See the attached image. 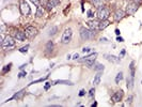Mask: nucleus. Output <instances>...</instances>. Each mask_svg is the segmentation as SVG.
Listing matches in <instances>:
<instances>
[{
  "instance_id": "bb28decb",
  "label": "nucleus",
  "mask_w": 142,
  "mask_h": 107,
  "mask_svg": "<svg viewBox=\"0 0 142 107\" xmlns=\"http://www.w3.org/2000/svg\"><path fill=\"white\" fill-rule=\"evenodd\" d=\"M52 47H54V44L52 42H48L47 43V46H46V49L48 51H52Z\"/></svg>"
},
{
  "instance_id": "7c9ffc66",
  "label": "nucleus",
  "mask_w": 142,
  "mask_h": 107,
  "mask_svg": "<svg viewBox=\"0 0 142 107\" xmlns=\"http://www.w3.org/2000/svg\"><path fill=\"white\" fill-rule=\"evenodd\" d=\"M30 1H31L33 4H35V6H40L41 0H30Z\"/></svg>"
},
{
  "instance_id": "f704fd0d",
  "label": "nucleus",
  "mask_w": 142,
  "mask_h": 107,
  "mask_svg": "<svg viewBox=\"0 0 142 107\" xmlns=\"http://www.w3.org/2000/svg\"><path fill=\"white\" fill-rule=\"evenodd\" d=\"M116 41H118V42H124L123 38H121V36H118V38H116Z\"/></svg>"
},
{
  "instance_id": "a19ab883",
  "label": "nucleus",
  "mask_w": 142,
  "mask_h": 107,
  "mask_svg": "<svg viewBox=\"0 0 142 107\" xmlns=\"http://www.w3.org/2000/svg\"><path fill=\"white\" fill-rule=\"evenodd\" d=\"M115 33H116V35H120V30H119V29H115Z\"/></svg>"
},
{
  "instance_id": "72a5a7b5",
  "label": "nucleus",
  "mask_w": 142,
  "mask_h": 107,
  "mask_svg": "<svg viewBox=\"0 0 142 107\" xmlns=\"http://www.w3.org/2000/svg\"><path fill=\"white\" fill-rule=\"evenodd\" d=\"M88 16L89 17H93V12H92V11H88Z\"/></svg>"
},
{
  "instance_id": "c9c22d12",
  "label": "nucleus",
  "mask_w": 142,
  "mask_h": 107,
  "mask_svg": "<svg viewBox=\"0 0 142 107\" xmlns=\"http://www.w3.org/2000/svg\"><path fill=\"white\" fill-rule=\"evenodd\" d=\"M94 92H95V89H91L90 90V96H93V95H94Z\"/></svg>"
},
{
  "instance_id": "aec40b11",
  "label": "nucleus",
  "mask_w": 142,
  "mask_h": 107,
  "mask_svg": "<svg viewBox=\"0 0 142 107\" xmlns=\"http://www.w3.org/2000/svg\"><path fill=\"white\" fill-rule=\"evenodd\" d=\"M134 87V77H128L127 78V88L128 89H131Z\"/></svg>"
},
{
  "instance_id": "7ed1b4c3",
  "label": "nucleus",
  "mask_w": 142,
  "mask_h": 107,
  "mask_svg": "<svg viewBox=\"0 0 142 107\" xmlns=\"http://www.w3.org/2000/svg\"><path fill=\"white\" fill-rule=\"evenodd\" d=\"M19 10H20V13H22V15H29L31 12L30 10V6H29V4L27 3L25 0H20L19 2Z\"/></svg>"
},
{
  "instance_id": "9b49d317",
  "label": "nucleus",
  "mask_w": 142,
  "mask_h": 107,
  "mask_svg": "<svg viewBox=\"0 0 142 107\" xmlns=\"http://www.w3.org/2000/svg\"><path fill=\"white\" fill-rule=\"evenodd\" d=\"M59 3H60V0H48V2H47V8L49 9V10H51L52 8L57 6Z\"/></svg>"
},
{
  "instance_id": "c85d7f7f",
  "label": "nucleus",
  "mask_w": 142,
  "mask_h": 107,
  "mask_svg": "<svg viewBox=\"0 0 142 107\" xmlns=\"http://www.w3.org/2000/svg\"><path fill=\"white\" fill-rule=\"evenodd\" d=\"M11 65H12V64H9V65H5V68H4V69H3V70H2V73H3V74H4V73H6V72H8V71H10V69H11Z\"/></svg>"
},
{
  "instance_id": "a211bd4d",
  "label": "nucleus",
  "mask_w": 142,
  "mask_h": 107,
  "mask_svg": "<svg viewBox=\"0 0 142 107\" xmlns=\"http://www.w3.org/2000/svg\"><path fill=\"white\" fill-rule=\"evenodd\" d=\"M84 63H86V65L88 68H92V67H94V64H95V59H89V60H86Z\"/></svg>"
},
{
  "instance_id": "c756f323",
  "label": "nucleus",
  "mask_w": 142,
  "mask_h": 107,
  "mask_svg": "<svg viewBox=\"0 0 142 107\" xmlns=\"http://www.w3.org/2000/svg\"><path fill=\"white\" fill-rule=\"evenodd\" d=\"M82 51H83V53H91V51H92V49H91L90 47H87V48L84 47V48L82 49Z\"/></svg>"
},
{
  "instance_id": "37998d69",
  "label": "nucleus",
  "mask_w": 142,
  "mask_h": 107,
  "mask_svg": "<svg viewBox=\"0 0 142 107\" xmlns=\"http://www.w3.org/2000/svg\"><path fill=\"white\" fill-rule=\"evenodd\" d=\"M91 106H92V107H95V106H97V103H96V102H94V103H93Z\"/></svg>"
},
{
  "instance_id": "79ce46f5",
  "label": "nucleus",
  "mask_w": 142,
  "mask_h": 107,
  "mask_svg": "<svg viewBox=\"0 0 142 107\" xmlns=\"http://www.w3.org/2000/svg\"><path fill=\"white\" fill-rule=\"evenodd\" d=\"M131 100H132V96H129V97H128V102H129V103H131Z\"/></svg>"
},
{
  "instance_id": "20e7f679",
  "label": "nucleus",
  "mask_w": 142,
  "mask_h": 107,
  "mask_svg": "<svg viewBox=\"0 0 142 107\" xmlns=\"http://www.w3.org/2000/svg\"><path fill=\"white\" fill-rule=\"evenodd\" d=\"M137 10H138V3L135 1L129 2L126 6V13L128 15H134L137 12Z\"/></svg>"
},
{
  "instance_id": "5701e85b",
  "label": "nucleus",
  "mask_w": 142,
  "mask_h": 107,
  "mask_svg": "<svg viewBox=\"0 0 142 107\" xmlns=\"http://www.w3.org/2000/svg\"><path fill=\"white\" fill-rule=\"evenodd\" d=\"M24 93H25V90H20L19 92H17L16 93V94L14 95V96L12 97V99H15V100H18V99H20V97L22 96V95H24ZM11 99V100H12Z\"/></svg>"
},
{
  "instance_id": "4be33fe9",
  "label": "nucleus",
  "mask_w": 142,
  "mask_h": 107,
  "mask_svg": "<svg viewBox=\"0 0 142 107\" xmlns=\"http://www.w3.org/2000/svg\"><path fill=\"white\" fill-rule=\"evenodd\" d=\"M44 15V9L42 6H38V11H36V16L38 17H42Z\"/></svg>"
},
{
  "instance_id": "1a4fd4ad",
  "label": "nucleus",
  "mask_w": 142,
  "mask_h": 107,
  "mask_svg": "<svg viewBox=\"0 0 142 107\" xmlns=\"http://www.w3.org/2000/svg\"><path fill=\"white\" fill-rule=\"evenodd\" d=\"M122 97H123V91L120 90V91H116V92L112 95L111 100L113 103H118V102H120L121 100H122Z\"/></svg>"
},
{
  "instance_id": "2f4dec72",
  "label": "nucleus",
  "mask_w": 142,
  "mask_h": 107,
  "mask_svg": "<svg viewBox=\"0 0 142 107\" xmlns=\"http://www.w3.org/2000/svg\"><path fill=\"white\" fill-rule=\"evenodd\" d=\"M50 86H51V83H46V85H45L44 89H45V90H48V89L50 88Z\"/></svg>"
},
{
  "instance_id": "ddd939ff",
  "label": "nucleus",
  "mask_w": 142,
  "mask_h": 107,
  "mask_svg": "<svg viewBox=\"0 0 142 107\" xmlns=\"http://www.w3.org/2000/svg\"><path fill=\"white\" fill-rule=\"evenodd\" d=\"M88 26L90 27L91 29L95 30V29H98V26H99V23L97 20H89L88 22Z\"/></svg>"
},
{
  "instance_id": "393cba45",
  "label": "nucleus",
  "mask_w": 142,
  "mask_h": 107,
  "mask_svg": "<svg viewBox=\"0 0 142 107\" xmlns=\"http://www.w3.org/2000/svg\"><path fill=\"white\" fill-rule=\"evenodd\" d=\"M57 31H58V28H57V27H51V28L49 29L48 34H49V35H55L57 33Z\"/></svg>"
},
{
  "instance_id": "dca6fc26",
  "label": "nucleus",
  "mask_w": 142,
  "mask_h": 107,
  "mask_svg": "<svg viewBox=\"0 0 142 107\" xmlns=\"http://www.w3.org/2000/svg\"><path fill=\"white\" fill-rule=\"evenodd\" d=\"M102 72L103 71H99L97 73V74L95 75V77H94V80H93V84L96 86V85H98V84L100 83V78H102Z\"/></svg>"
},
{
  "instance_id": "58836bf2",
  "label": "nucleus",
  "mask_w": 142,
  "mask_h": 107,
  "mask_svg": "<svg viewBox=\"0 0 142 107\" xmlns=\"http://www.w3.org/2000/svg\"><path fill=\"white\" fill-rule=\"evenodd\" d=\"M78 58H79V55H78V54H75L74 57H73V59H74V60H77Z\"/></svg>"
},
{
  "instance_id": "2eb2a0df",
  "label": "nucleus",
  "mask_w": 142,
  "mask_h": 107,
  "mask_svg": "<svg viewBox=\"0 0 142 107\" xmlns=\"http://www.w3.org/2000/svg\"><path fill=\"white\" fill-rule=\"evenodd\" d=\"M96 57H97V53H92L91 55H89V56H86L83 57L82 59H80V62H84L86 60H89V59H96Z\"/></svg>"
},
{
  "instance_id": "423d86ee",
  "label": "nucleus",
  "mask_w": 142,
  "mask_h": 107,
  "mask_svg": "<svg viewBox=\"0 0 142 107\" xmlns=\"http://www.w3.org/2000/svg\"><path fill=\"white\" fill-rule=\"evenodd\" d=\"M1 44H2L3 48H10V47H13L15 45V41L13 40V38H11V36H6L1 42Z\"/></svg>"
},
{
  "instance_id": "b1692460",
  "label": "nucleus",
  "mask_w": 142,
  "mask_h": 107,
  "mask_svg": "<svg viewBox=\"0 0 142 107\" xmlns=\"http://www.w3.org/2000/svg\"><path fill=\"white\" fill-rule=\"evenodd\" d=\"M104 65L100 64V63H96V64H94V70L95 71H104Z\"/></svg>"
},
{
  "instance_id": "4468645a",
  "label": "nucleus",
  "mask_w": 142,
  "mask_h": 107,
  "mask_svg": "<svg viewBox=\"0 0 142 107\" xmlns=\"http://www.w3.org/2000/svg\"><path fill=\"white\" fill-rule=\"evenodd\" d=\"M110 25V23H109V20L107 19H104V20H100L99 23V26H98V29L99 30H104V29H106L107 27Z\"/></svg>"
},
{
  "instance_id": "f3484780",
  "label": "nucleus",
  "mask_w": 142,
  "mask_h": 107,
  "mask_svg": "<svg viewBox=\"0 0 142 107\" xmlns=\"http://www.w3.org/2000/svg\"><path fill=\"white\" fill-rule=\"evenodd\" d=\"M91 3L93 6H97V8H100V6H104V0H90Z\"/></svg>"
},
{
  "instance_id": "c03bdc74",
  "label": "nucleus",
  "mask_w": 142,
  "mask_h": 107,
  "mask_svg": "<svg viewBox=\"0 0 142 107\" xmlns=\"http://www.w3.org/2000/svg\"><path fill=\"white\" fill-rule=\"evenodd\" d=\"M132 1H135V2H137V3H139V2H141L142 0H132Z\"/></svg>"
},
{
  "instance_id": "ea45409f",
  "label": "nucleus",
  "mask_w": 142,
  "mask_h": 107,
  "mask_svg": "<svg viewBox=\"0 0 142 107\" xmlns=\"http://www.w3.org/2000/svg\"><path fill=\"white\" fill-rule=\"evenodd\" d=\"M124 55H125V49H123V51H121V54H120V58H121V57H123Z\"/></svg>"
},
{
  "instance_id": "f257e3e1",
  "label": "nucleus",
  "mask_w": 142,
  "mask_h": 107,
  "mask_svg": "<svg viewBox=\"0 0 142 107\" xmlns=\"http://www.w3.org/2000/svg\"><path fill=\"white\" fill-rule=\"evenodd\" d=\"M94 35H95V32H94L93 29L92 30H89V29H87L86 27L80 29V36H81V39L83 41H87V40H89V39H92Z\"/></svg>"
},
{
  "instance_id": "6ab92c4d",
  "label": "nucleus",
  "mask_w": 142,
  "mask_h": 107,
  "mask_svg": "<svg viewBox=\"0 0 142 107\" xmlns=\"http://www.w3.org/2000/svg\"><path fill=\"white\" fill-rule=\"evenodd\" d=\"M58 84H63V85H73L71 81L67 80H55L51 83V85H58Z\"/></svg>"
},
{
  "instance_id": "cd10ccee",
  "label": "nucleus",
  "mask_w": 142,
  "mask_h": 107,
  "mask_svg": "<svg viewBox=\"0 0 142 107\" xmlns=\"http://www.w3.org/2000/svg\"><path fill=\"white\" fill-rule=\"evenodd\" d=\"M28 49H29V45H26V46L22 47V48L19 49V51H20V53H27V51H28Z\"/></svg>"
},
{
  "instance_id": "39448f33",
  "label": "nucleus",
  "mask_w": 142,
  "mask_h": 107,
  "mask_svg": "<svg viewBox=\"0 0 142 107\" xmlns=\"http://www.w3.org/2000/svg\"><path fill=\"white\" fill-rule=\"evenodd\" d=\"M97 17L99 18L100 20L107 19V18L109 17V11H108V9L104 8V6H100V8H98V11H97Z\"/></svg>"
},
{
  "instance_id": "412c9836",
  "label": "nucleus",
  "mask_w": 142,
  "mask_h": 107,
  "mask_svg": "<svg viewBox=\"0 0 142 107\" xmlns=\"http://www.w3.org/2000/svg\"><path fill=\"white\" fill-rule=\"evenodd\" d=\"M129 71H130V76L135 77V62H134V61H131V62H130Z\"/></svg>"
},
{
  "instance_id": "9d476101",
  "label": "nucleus",
  "mask_w": 142,
  "mask_h": 107,
  "mask_svg": "<svg viewBox=\"0 0 142 107\" xmlns=\"http://www.w3.org/2000/svg\"><path fill=\"white\" fill-rule=\"evenodd\" d=\"M125 16V12L123 10H121V9H119V10H116L115 12H114V19L116 20V22H120L121 19H123Z\"/></svg>"
},
{
  "instance_id": "4c0bfd02",
  "label": "nucleus",
  "mask_w": 142,
  "mask_h": 107,
  "mask_svg": "<svg viewBox=\"0 0 142 107\" xmlns=\"http://www.w3.org/2000/svg\"><path fill=\"white\" fill-rule=\"evenodd\" d=\"M24 76H26V72H22L19 75H18V77H24Z\"/></svg>"
},
{
  "instance_id": "473e14b6",
  "label": "nucleus",
  "mask_w": 142,
  "mask_h": 107,
  "mask_svg": "<svg viewBox=\"0 0 142 107\" xmlns=\"http://www.w3.org/2000/svg\"><path fill=\"white\" fill-rule=\"evenodd\" d=\"M84 94H86V91H84V90H81L79 92V96H83Z\"/></svg>"
},
{
  "instance_id": "6e6552de",
  "label": "nucleus",
  "mask_w": 142,
  "mask_h": 107,
  "mask_svg": "<svg viewBox=\"0 0 142 107\" xmlns=\"http://www.w3.org/2000/svg\"><path fill=\"white\" fill-rule=\"evenodd\" d=\"M104 57H105V59H106V60L109 61V62H112V63H120V62H121V58H119V57L114 56V55L105 54Z\"/></svg>"
},
{
  "instance_id": "e433bc0d",
  "label": "nucleus",
  "mask_w": 142,
  "mask_h": 107,
  "mask_svg": "<svg viewBox=\"0 0 142 107\" xmlns=\"http://www.w3.org/2000/svg\"><path fill=\"white\" fill-rule=\"evenodd\" d=\"M100 42H104V43H108V40L106 38H102L100 39Z\"/></svg>"
},
{
  "instance_id": "0eeeda50",
  "label": "nucleus",
  "mask_w": 142,
  "mask_h": 107,
  "mask_svg": "<svg viewBox=\"0 0 142 107\" xmlns=\"http://www.w3.org/2000/svg\"><path fill=\"white\" fill-rule=\"evenodd\" d=\"M25 33H26L27 38L32 39V38H34V36L38 34V29H36L35 27H33V26H29V27H27L26 28Z\"/></svg>"
},
{
  "instance_id": "f8f14e48",
  "label": "nucleus",
  "mask_w": 142,
  "mask_h": 107,
  "mask_svg": "<svg viewBox=\"0 0 142 107\" xmlns=\"http://www.w3.org/2000/svg\"><path fill=\"white\" fill-rule=\"evenodd\" d=\"M15 39L16 40H18V41H24L25 39H26V33L25 32H22V31H16L15 32Z\"/></svg>"
},
{
  "instance_id": "a878e982",
  "label": "nucleus",
  "mask_w": 142,
  "mask_h": 107,
  "mask_svg": "<svg viewBox=\"0 0 142 107\" xmlns=\"http://www.w3.org/2000/svg\"><path fill=\"white\" fill-rule=\"evenodd\" d=\"M122 79H123V73L122 72L118 73V75H116V77H115V83L119 84L121 80H122Z\"/></svg>"
},
{
  "instance_id": "f03ea898",
  "label": "nucleus",
  "mask_w": 142,
  "mask_h": 107,
  "mask_svg": "<svg viewBox=\"0 0 142 107\" xmlns=\"http://www.w3.org/2000/svg\"><path fill=\"white\" fill-rule=\"evenodd\" d=\"M72 36H73V30L71 28H67L64 30L63 34H62V43L63 44H68V43L72 41Z\"/></svg>"
}]
</instances>
